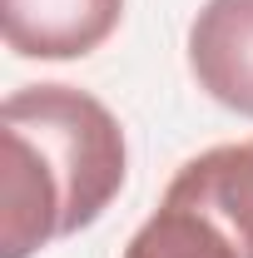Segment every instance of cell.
Instances as JSON below:
<instances>
[{
    "label": "cell",
    "mask_w": 253,
    "mask_h": 258,
    "mask_svg": "<svg viewBox=\"0 0 253 258\" xmlns=\"http://www.w3.org/2000/svg\"><path fill=\"white\" fill-rule=\"evenodd\" d=\"M124 129L75 85H25L0 104V258L90 228L124 189Z\"/></svg>",
    "instance_id": "1"
},
{
    "label": "cell",
    "mask_w": 253,
    "mask_h": 258,
    "mask_svg": "<svg viewBox=\"0 0 253 258\" xmlns=\"http://www.w3.org/2000/svg\"><path fill=\"white\" fill-rule=\"evenodd\" d=\"M124 0H0V30L20 60H80L99 50Z\"/></svg>",
    "instance_id": "2"
},
{
    "label": "cell",
    "mask_w": 253,
    "mask_h": 258,
    "mask_svg": "<svg viewBox=\"0 0 253 258\" xmlns=\"http://www.w3.org/2000/svg\"><path fill=\"white\" fill-rule=\"evenodd\" d=\"M189 70L209 99L253 119V0H209L194 15Z\"/></svg>",
    "instance_id": "3"
},
{
    "label": "cell",
    "mask_w": 253,
    "mask_h": 258,
    "mask_svg": "<svg viewBox=\"0 0 253 258\" xmlns=\"http://www.w3.org/2000/svg\"><path fill=\"white\" fill-rule=\"evenodd\" d=\"M164 194L199 204L233 238V248L243 258H253V139H243V144H214V149L194 154L169 179Z\"/></svg>",
    "instance_id": "4"
},
{
    "label": "cell",
    "mask_w": 253,
    "mask_h": 258,
    "mask_svg": "<svg viewBox=\"0 0 253 258\" xmlns=\"http://www.w3.org/2000/svg\"><path fill=\"white\" fill-rule=\"evenodd\" d=\"M124 258H243V253L233 248V238L199 204L164 194L159 209L129 238Z\"/></svg>",
    "instance_id": "5"
}]
</instances>
